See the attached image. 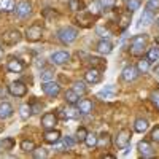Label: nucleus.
Instances as JSON below:
<instances>
[{
    "mask_svg": "<svg viewBox=\"0 0 159 159\" xmlns=\"http://www.w3.org/2000/svg\"><path fill=\"white\" fill-rule=\"evenodd\" d=\"M21 32L19 30H8L3 34V43L5 45H16L21 42Z\"/></svg>",
    "mask_w": 159,
    "mask_h": 159,
    "instance_id": "12",
    "label": "nucleus"
},
{
    "mask_svg": "<svg viewBox=\"0 0 159 159\" xmlns=\"http://www.w3.org/2000/svg\"><path fill=\"white\" fill-rule=\"evenodd\" d=\"M2 57H3V49L0 48V59H2Z\"/></svg>",
    "mask_w": 159,
    "mask_h": 159,
    "instance_id": "50",
    "label": "nucleus"
},
{
    "mask_svg": "<svg viewBox=\"0 0 159 159\" xmlns=\"http://www.w3.org/2000/svg\"><path fill=\"white\" fill-rule=\"evenodd\" d=\"M100 80H102V75H100V72L97 70V69H89V70H86V73H84V81L86 83H89V84H97V83H100Z\"/></svg>",
    "mask_w": 159,
    "mask_h": 159,
    "instance_id": "11",
    "label": "nucleus"
},
{
    "mask_svg": "<svg viewBox=\"0 0 159 159\" xmlns=\"http://www.w3.org/2000/svg\"><path fill=\"white\" fill-rule=\"evenodd\" d=\"M57 38L64 45H70L78 38V30L73 27H62L57 30Z\"/></svg>",
    "mask_w": 159,
    "mask_h": 159,
    "instance_id": "2",
    "label": "nucleus"
},
{
    "mask_svg": "<svg viewBox=\"0 0 159 159\" xmlns=\"http://www.w3.org/2000/svg\"><path fill=\"white\" fill-rule=\"evenodd\" d=\"M103 157H107V159H113L115 156H113V154H110V153H105V154H103Z\"/></svg>",
    "mask_w": 159,
    "mask_h": 159,
    "instance_id": "49",
    "label": "nucleus"
},
{
    "mask_svg": "<svg viewBox=\"0 0 159 159\" xmlns=\"http://www.w3.org/2000/svg\"><path fill=\"white\" fill-rule=\"evenodd\" d=\"M137 150H139V154L143 156V157H151V156H154V150H153V147L150 145L148 140H140L139 145H137Z\"/></svg>",
    "mask_w": 159,
    "mask_h": 159,
    "instance_id": "9",
    "label": "nucleus"
},
{
    "mask_svg": "<svg viewBox=\"0 0 159 159\" xmlns=\"http://www.w3.org/2000/svg\"><path fill=\"white\" fill-rule=\"evenodd\" d=\"M32 154H34V157H37V159L48 157V150H46V148H35V150L32 151Z\"/></svg>",
    "mask_w": 159,
    "mask_h": 159,
    "instance_id": "39",
    "label": "nucleus"
},
{
    "mask_svg": "<svg viewBox=\"0 0 159 159\" xmlns=\"http://www.w3.org/2000/svg\"><path fill=\"white\" fill-rule=\"evenodd\" d=\"M42 91L45 92L46 96H49V97H57L59 92H61V86L56 81H52V80H51V81H43Z\"/></svg>",
    "mask_w": 159,
    "mask_h": 159,
    "instance_id": "6",
    "label": "nucleus"
},
{
    "mask_svg": "<svg viewBox=\"0 0 159 159\" xmlns=\"http://www.w3.org/2000/svg\"><path fill=\"white\" fill-rule=\"evenodd\" d=\"M30 108H32V113H40V110L43 108V105L42 103H34V105H30Z\"/></svg>",
    "mask_w": 159,
    "mask_h": 159,
    "instance_id": "46",
    "label": "nucleus"
},
{
    "mask_svg": "<svg viewBox=\"0 0 159 159\" xmlns=\"http://www.w3.org/2000/svg\"><path fill=\"white\" fill-rule=\"evenodd\" d=\"M130 137H132V134H130L129 129H121L115 137V147L118 150H123L124 147H127L130 143Z\"/></svg>",
    "mask_w": 159,
    "mask_h": 159,
    "instance_id": "3",
    "label": "nucleus"
},
{
    "mask_svg": "<svg viewBox=\"0 0 159 159\" xmlns=\"http://www.w3.org/2000/svg\"><path fill=\"white\" fill-rule=\"evenodd\" d=\"M16 8V2L15 0H0V11L10 13Z\"/></svg>",
    "mask_w": 159,
    "mask_h": 159,
    "instance_id": "25",
    "label": "nucleus"
},
{
    "mask_svg": "<svg viewBox=\"0 0 159 159\" xmlns=\"http://www.w3.org/2000/svg\"><path fill=\"white\" fill-rule=\"evenodd\" d=\"M8 92L15 97H24L27 94V86H25L22 81H13L8 86Z\"/></svg>",
    "mask_w": 159,
    "mask_h": 159,
    "instance_id": "5",
    "label": "nucleus"
},
{
    "mask_svg": "<svg viewBox=\"0 0 159 159\" xmlns=\"http://www.w3.org/2000/svg\"><path fill=\"white\" fill-rule=\"evenodd\" d=\"M62 142H64V145H65V148H67V150L73 148V147H75V143H76V140H75V139H72L70 135L64 137V139H62Z\"/></svg>",
    "mask_w": 159,
    "mask_h": 159,
    "instance_id": "41",
    "label": "nucleus"
},
{
    "mask_svg": "<svg viewBox=\"0 0 159 159\" xmlns=\"http://www.w3.org/2000/svg\"><path fill=\"white\" fill-rule=\"evenodd\" d=\"M150 61L148 59H140L139 61V64H137V70H139V73H147L148 70H150Z\"/></svg>",
    "mask_w": 159,
    "mask_h": 159,
    "instance_id": "32",
    "label": "nucleus"
},
{
    "mask_svg": "<svg viewBox=\"0 0 159 159\" xmlns=\"http://www.w3.org/2000/svg\"><path fill=\"white\" fill-rule=\"evenodd\" d=\"M49 59H51V62L54 65H64V64H67L70 61V54L67 51H56V52L51 54Z\"/></svg>",
    "mask_w": 159,
    "mask_h": 159,
    "instance_id": "7",
    "label": "nucleus"
},
{
    "mask_svg": "<svg viewBox=\"0 0 159 159\" xmlns=\"http://www.w3.org/2000/svg\"><path fill=\"white\" fill-rule=\"evenodd\" d=\"M72 89L76 92L78 96H84V94H86V91H88V88H86V83H84V81H75Z\"/></svg>",
    "mask_w": 159,
    "mask_h": 159,
    "instance_id": "27",
    "label": "nucleus"
},
{
    "mask_svg": "<svg viewBox=\"0 0 159 159\" xmlns=\"http://www.w3.org/2000/svg\"><path fill=\"white\" fill-rule=\"evenodd\" d=\"M156 24H157V27H159V19H157V22H156Z\"/></svg>",
    "mask_w": 159,
    "mask_h": 159,
    "instance_id": "52",
    "label": "nucleus"
},
{
    "mask_svg": "<svg viewBox=\"0 0 159 159\" xmlns=\"http://www.w3.org/2000/svg\"><path fill=\"white\" fill-rule=\"evenodd\" d=\"M116 88L113 86V84H110V86H105L99 94H97V97L99 99H102V100H113L115 97H116Z\"/></svg>",
    "mask_w": 159,
    "mask_h": 159,
    "instance_id": "14",
    "label": "nucleus"
},
{
    "mask_svg": "<svg viewBox=\"0 0 159 159\" xmlns=\"http://www.w3.org/2000/svg\"><path fill=\"white\" fill-rule=\"evenodd\" d=\"M145 46H147V37L145 35H135L130 42V56L140 57L145 51Z\"/></svg>",
    "mask_w": 159,
    "mask_h": 159,
    "instance_id": "1",
    "label": "nucleus"
},
{
    "mask_svg": "<svg viewBox=\"0 0 159 159\" xmlns=\"http://www.w3.org/2000/svg\"><path fill=\"white\" fill-rule=\"evenodd\" d=\"M100 3H99V0H96L94 3H91V7H89V13L91 15H94V16H97L99 13H100Z\"/></svg>",
    "mask_w": 159,
    "mask_h": 159,
    "instance_id": "40",
    "label": "nucleus"
},
{
    "mask_svg": "<svg viewBox=\"0 0 159 159\" xmlns=\"http://www.w3.org/2000/svg\"><path fill=\"white\" fill-rule=\"evenodd\" d=\"M153 21H154V13L145 8V10H143V13H142V16H140L139 27H142V25H150Z\"/></svg>",
    "mask_w": 159,
    "mask_h": 159,
    "instance_id": "18",
    "label": "nucleus"
},
{
    "mask_svg": "<svg viewBox=\"0 0 159 159\" xmlns=\"http://www.w3.org/2000/svg\"><path fill=\"white\" fill-rule=\"evenodd\" d=\"M15 147V140L11 137H5L3 140H0V151H10Z\"/></svg>",
    "mask_w": 159,
    "mask_h": 159,
    "instance_id": "26",
    "label": "nucleus"
},
{
    "mask_svg": "<svg viewBox=\"0 0 159 159\" xmlns=\"http://www.w3.org/2000/svg\"><path fill=\"white\" fill-rule=\"evenodd\" d=\"M43 139H45V142H46V143L54 145L56 142H59V140H61V132H59V130H56V129H48V130L45 132Z\"/></svg>",
    "mask_w": 159,
    "mask_h": 159,
    "instance_id": "15",
    "label": "nucleus"
},
{
    "mask_svg": "<svg viewBox=\"0 0 159 159\" xmlns=\"http://www.w3.org/2000/svg\"><path fill=\"white\" fill-rule=\"evenodd\" d=\"M40 78H42V81H51V80H54V72L51 69H45L40 73Z\"/></svg>",
    "mask_w": 159,
    "mask_h": 159,
    "instance_id": "36",
    "label": "nucleus"
},
{
    "mask_svg": "<svg viewBox=\"0 0 159 159\" xmlns=\"http://www.w3.org/2000/svg\"><path fill=\"white\" fill-rule=\"evenodd\" d=\"M96 34H97L99 37H102L103 40H107V38H110V37H111L110 30H108L107 27H102V25H99V27L96 29Z\"/></svg>",
    "mask_w": 159,
    "mask_h": 159,
    "instance_id": "38",
    "label": "nucleus"
},
{
    "mask_svg": "<svg viewBox=\"0 0 159 159\" xmlns=\"http://www.w3.org/2000/svg\"><path fill=\"white\" fill-rule=\"evenodd\" d=\"M156 45H159V35H156Z\"/></svg>",
    "mask_w": 159,
    "mask_h": 159,
    "instance_id": "51",
    "label": "nucleus"
},
{
    "mask_svg": "<svg viewBox=\"0 0 159 159\" xmlns=\"http://www.w3.org/2000/svg\"><path fill=\"white\" fill-rule=\"evenodd\" d=\"M97 51L100 54H110L113 51V45L108 42V40H102V42L97 43Z\"/></svg>",
    "mask_w": 159,
    "mask_h": 159,
    "instance_id": "22",
    "label": "nucleus"
},
{
    "mask_svg": "<svg viewBox=\"0 0 159 159\" xmlns=\"http://www.w3.org/2000/svg\"><path fill=\"white\" fill-rule=\"evenodd\" d=\"M86 135H88V130H86L84 127H80V129L76 130V142H84Z\"/></svg>",
    "mask_w": 159,
    "mask_h": 159,
    "instance_id": "43",
    "label": "nucleus"
},
{
    "mask_svg": "<svg viewBox=\"0 0 159 159\" xmlns=\"http://www.w3.org/2000/svg\"><path fill=\"white\" fill-rule=\"evenodd\" d=\"M147 10L150 11H159V0H148V3H147Z\"/></svg>",
    "mask_w": 159,
    "mask_h": 159,
    "instance_id": "42",
    "label": "nucleus"
},
{
    "mask_svg": "<svg viewBox=\"0 0 159 159\" xmlns=\"http://www.w3.org/2000/svg\"><path fill=\"white\" fill-rule=\"evenodd\" d=\"M137 76H139V70H137V67H134V65H127V67H124V70L121 73V78L124 80V81H127V83L137 80Z\"/></svg>",
    "mask_w": 159,
    "mask_h": 159,
    "instance_id": "13",
    "label": "nucleus"
},
{
    "mask_svg": "<svg viewBox=\"0 0 159 159\" xmlns=\"http://www.w3.org/2000/svg\"><path fill=\"white\" fill-rule=\"evenodd\" d=\"M99 3H100L102 10L108 11V10L115 8V5H116V0H99Z\"/></svg>",
    "mask_w": 159,
    "mask_h": 159,
    "instance_id": "37",
    "label": "nucleus"
},
{
    "mask_svg": "<svg viewBox=\"0 0 159 159\" xmlns=\"http://www.w3.org/2000/svg\"><path fill=\"white\" fill-rule=\"evenodd\" d=\"M7 69H8V72H11V73H21V72L24 70V64H22L19 59H11V61H8V64H7Z\"/></svg>",
    "mask_w": 159,
    "mask_h": 159,
    "instance_id": "17",
    "label": "nucleus"
},
{
    "mask_svg": "<svg viewBox=\"0 0 159 159\" xmlns=\"http://www.w3.org/2000/svg\"><path fill=\"white\" fill-rule=\"evenodd\" d=\"M43 37V27L40 24H32L30 27L25 30V38L29 40V42L35 43V42H40Z\"/></svg>",
    "mask_w": 159,
    "mask_h": 159,
    "instance_id": "4",
    "label": "nucleus"
},
{
    "mask_svg": "<svg viewBox=\"0 0 159 159\" xmlns=\"http://www.w3.org/2000/svg\"><path fill=\"white\" fill-rule=\"evenodd\" d=\"M35 148H37V147H35L34 140H22V142H21V150H22L24 153H32Z\"/></svg>",
    "mask_w": 159,
    "mask_h": 159,
    "instance_id": "30",
    "label": "nucleus"
},
{
    "mask_svg": "<svg viewBox=\"0 0 159 159\" xmlns=\"http://www.w3.org/2000/svg\"><path fill=\"white\" fill-rule=\"evenodd\" d=\"M13 113H15V110H13L11 103H8V102L0 103V119H7V118L13 116Z\"/></svg>",
    "mask_w": 159,
    "mask_h": 159,
    "instance_id": "19",
    "label": "nucleus"
},
{
    "mask_svg": "<svg viewBox=\"0 0 159 159\" xmlns=\"http://www.w3.org/2000/svg\"><path fill=\"white\" fill-rule=\"evenodd\" d=\"M78 110L81 115H88L92 111V108H94V105H92V102L89 99H81V100H78Z\"/></svg>",
    "mask_w": 159,
    "mask_h": 159,
    "instance_id": "16",
    "label": "nucleus"
},
{
    "mask_svg": "<svg viewBox=\"0 0 159 159\" xmlns=\"http://www.w3.org/2000/svg\"><path fill=\"white\" fill-rule=\"evenodd\" d=\"M54 145H56V151H64V150H65V145H64V142H62V143H57V142H56Z\"/></svg>",
    "mask_w": 159,
    "mask_h": 159,
    "instance_id": "47",
    "label": "nucleus"
},
{
    "mask_svg": "<svg viewBox=\"0 0 159 159\" xmlns=\"http://www.w3.org/2000/svg\"><path fill=\"white\" fill-rule=\"evenodd\" d=\"M57 115L56 113H45L42 116V127L43 129H54V126L57 124Z\"/></svg>",
    "mask_w": 159,
    "mask_h": 159,
    "instance_id": "8",
    "label": "nucleus"
},
{
    "mask_svg": "<svg viewBox=\"0 0 159 159\" xmlns=\"http://www.w3.org/2000/svg\"><path fill=\"white\" fill-rule=\"evenodd\" d=\"M64 97H65V102H67L69 105H76L78 100H80V96L76 94L73 89H69V91L64 94Z\"/></svg>",
    "mask_w": 159,
    "mask_h": 159,
    "instance_id": "23",
    "label": "nucleus"
},
{
    "mask_svg": "<svg viewBox=\"0 0 159 159\" xmlns=\"http://www.w3.org/2000/svg\"><path fill=\"white\" fill-rule=\"evenodd\" d=\"M130 19H132V13H123L121 16H119V29L121 30H126L127 25L130 24Z\"/></svg>",
    "mask_w": 159,
    "mask_h": 159,
    "instance_id": "24",
    "label": "nucleus"
},
{
    "mask_svg": "<svg viewBox=\"0 0 159 159\" xmlns=\"http://www.w3.org/2000/svg\"><path fill=\"white\" fill-rule=\"evenodd\" d=\"M147 59H148L150 62H156V61L159 59V45H156V46H153V48L148 49Z\"/></svg>",
    "mask_w": 159,
    "mask_h": 159,
    "instance_id": "29",
    "label": "nucleus"
},
{
    "mask_svg": "<svg viewBox=\"0 0 159 159\" xmlns=\"http://www.w3.org/2000/svg\"><path fill=\"white\" fill-rule=\"evenodd\" d=\"M110 143H111V137L107 134V132H102L100 137H97V147H99V148L107 150V148L110 147Z\"/></svg>",
    "mask_w": 159,
    "mask_h": 159,
    "instance_id": "21",
    "label": "nucleus"
},
{
    "mask_svg": "<svg viewBox=\"0 0 159 159\" xmlns=\"http://www.w3.org/2000/svg\"><path fill=\"white\" fill-rule=\"evenodd\" d=\"M151 100H153V103L156 105V108L159 110V89H156V91L151 92Z\"/></svg>",
    "mask_w": 159,
    "mask_h": 159,
    "instance_id": "44",
    "label": "nucleus"
},
{
    "mask_svg": "<svg viewBox=\"0 0 159 159\" xmlns=\"http://www.w3.org/2000/svg\"><path fill=\"white\" fill-rule=\"evenodd\" d=\"M69 7L72 11H80L81 13L84 10V2L83 0H69Z\"/></svg>",
    "mask_w": 159,
    "mask_h": 159,
    "instance_id": "28",
    "label": "nucleus"
},
{
    "mask_svg": "<svg viewBox=\"0 0 159 159\" xmlns=\"http://www.w3.org/2000/svg\"><path fill=\"white\" fill-rule=\"evenodd\" d=\"M32 115V108H30V105L29 103H24L21 105V108H19V116L21 119H29V116Z\"/></svg>",
    "mask_w": 159,
    "mask_h": 159,
    "instance_id": "31",
    "label": "nucleus"
},
{
    "mask_svg": "<svg viewBox=\"0 0 159 159\" xmlns=\"http://www.w3.org/2000/svg\"><path fill=\"white\" fill-rule=\"evenodd\" d=\"M150 127L148 124V119H145V118H139L135 119V123H134V130L139 132V134H143V132H147Z\"/></svg>",
    "mask_w": 159,
    "mask_h": 159,
    "instance_id": "20",
    "label": "nucleus"
},
{
    "mask_svg": "<svg viewBox=\"0 0 159 159\" xmlns=\"http://www.w3.org/2000/svg\"><path fill=\"white\" fill-rule=\"evenodd\" d=\"M89 64L92 65V67H99V69H105L107 67V62L105 61H102L100 57H89Z\"/></svg>",
    "mask_w": 159,
    "mask_h": 159,
    "instance_id": "35",
    "label": "nucleus"
},
{
    "mask_svg": "<svg viewBox=\"0 0 159 159\" xmlns=\"http://www.w3.org/2000/svg\"><path fill=\"white\" fill-rule=\"evenodd\" d=\"M151 140L156 142V143H159V126L151 130Z\"/></svg>",
    "mask_w": 159,
    "mask_h": 159,
    "instance_id": "45",
    "label": "nucleus"
},
{
    "mask_svg": "<svg viewBox=\"0 0 159 159\" xmlns=\"http://www.w3.org/2000/svg\"><path fill=\"white\" fill-rule=\"evenodd\" d=\"M154 75H156V78L159 80V64H157L156 67H154Z\"/></svg>",
    "mask_w": 159,
    "mask_h": 159,
    "instance_id": "48",
    "label": "nucleus"
},
{
    "mask_svg": "<svg viewBox=\"0 0 159 159\" xmlns=\"http://www.w3.org/2000/svg\"><path fill=\"white\" fill-rule=\"evenodd\" d=\"M15 11H16V15H18L19 18H29V16L32 15V5L24 0V2H19V3L16 5Z\"/></svg>",
    "mask_w": 159,
    "mask_h": 159,
    "instance_id": "10",
    "label": "nucleus"
},
{
    "mask_svg": "<svg viewBox=\"0 0 159 159\" xmlns=\"http://www.w3.org/2000/svg\"><path fill=\"white\" fill-rule=\"evenodd\" d=\"M140 8V0H126V10L129 13H134Z\"/></svg>",
    "mask_w": 159,
    "mask_h": 159,
    "instance_id": "34",
    "label": "nucleus"
},
{
    "mask_svg": "<svg viewBox=\"0 0 159 159\" xmlns=\"http://www.w3.org/2000/svg\"><path fill=\"white\" fill-rule=\"evenodd\" d=\"M84 143H86L88 148H96L97 147V135L96 134H89L88 132V135L84 139Z\"/></svg>",
    "mask_w": 159,
    "mask_h": 159,
    "instance_id": "33",
    "label": "nucleus"
}]
</instances>
